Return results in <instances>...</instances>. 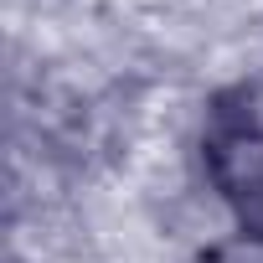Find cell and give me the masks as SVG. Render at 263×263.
I'll list each match as a JSON object with an SVG mask.
<instances>
[{"label":"cell","mask_w":263,"mask_h":263,"mask_svg":"<svg viewBox=\"0 0 263 263\" xmlns=\"http://www.w3.org/2000/svg\"><path fill=\"white\" fill-rule=\"evenodd\" d=\"M206 181H212V196L242 227V237H263V124L258 119L212 124Z\"/></svg>","instance_id":"1"},{"label":"cell","mask_w":263,"mask_h":263,"mask_svg":"<svg viewBox=\"0 0 263 263\" xmlns=\"http://www.w3.org/2000/svg\"><path fill=\"white\" fill-rule=\"evenodd\" d=\"M227 263H263V237H242V242L227 253Z\"/></svg>","instance_id":"2"}]
</instances>
